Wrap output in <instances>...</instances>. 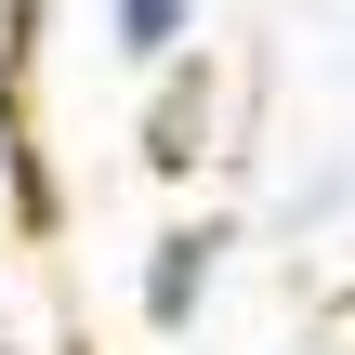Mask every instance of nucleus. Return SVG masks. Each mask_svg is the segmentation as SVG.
<instances>
[{"instance_id": "obj_4", "label": "nucleus", "mask_w": 355, "mask_h": 355, "mask_svg": "<svg viewBox=\"0 0 355 355\" xmlns=\"http://www.w3.org/2000/svg\"><path fill=\"white\" fill-rule=\"evenodd\" d=\"M0 211H53V184H40V158H26V119H13V92H0Z\"/></svg>"}, {"instance_id": "obj_1", "label": "nucleus", "mask_w": 355, "mask_h": 355, "mask_svg": "<svg viewBox=\"0 0 355 355\" xmlns=\"http://www.w3.org/2000/svg\"><path fill=\"white\" fill-rule=\"evenodd\" d=\"M211 263H224V224H171V237L145 250V290H132V303H145V329H158V343L211 303Z\"/></svg>"}, {"instance_id": "obj_3", "label": "nucleus", "mask_w": 355, "mask_h": 355, "mask_svg": "<svg viewBox=\"0 0 355 355\" xmlns=\"http://www.w3.org/2000/svg\"><path fill=\"white\" fill-rule=\"evenodd\" d=\"M198 132H211V79H198V66H158V119H145V158H158V171H184V158H198Z\"/></svg>"}, {"instance_id": "obj_2", "label": "nucleus", "mask_w": 355, "mask_h": 355, "mask_svg": "<svg viewBox=\"0 0 355 355\" xmlns=\"http://www.w3.org/2000/svg\"><path fill=\"white\" fill-rule=\"evenodd\" d=\"M92 13H105V53H119V66H145V79L198 53V0H92Z\"/></svg>"}]
</instances>
